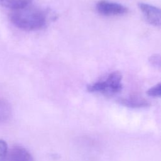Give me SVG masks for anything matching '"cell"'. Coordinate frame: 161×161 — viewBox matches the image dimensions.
Here are the masks:
<instances>
[{"instance_id": "4", "label": "cell", "mask_w": 161, "mask_h": 161, "mask_svg": "<svg viewBox=\"0 0 161 161\" xmlns=\"http://www.w3.org/2000/svg\"><path fill=\"white\" fill-rule=\"evenodd\" d=\"M138 6L150 25L158 27L160 26V9L158 8L144 3H139Z\"/></svg>"}, {"instance_id": "11", "label": "cell", "mask_w": 161, "mask_h": 161, "mask_svg": "<svg viewBox=\"0 0 161 161\" xmlns=\"http://www.w3.org/2000/svg\"><path fill=\"white\" fill-rule=\"evenodd\" d=\"M149 62L155 67H160V57L159 54H153L148 58Z\"/></svg>"}, {"instance_id": "2", "label": "cell", "mask_w": 161, "mask_h": 161, "mask_svg": "<svg viewBox=\"0 0 161 161\" xmlns=\"http://www.w3.org/2000/svg\"><path fill=\"white\" fill-rule=\"evenodd\" d=\"M122 75L114 71L109 74L106 80H100L89 85L87 90L90 92H99L106 96H113L119 92L122 89Z\"/></svg>"}, {"instance_id": "7", "label": "cell", "mask_w": 161, "mask_h": 161, "mask_svg": "<svg viewBox=\"0 0 161 161\" xmlns=\"http://www.w3.org/2000/svg\"><path fill=\"white\" fill-rule=\"evenodd\" d=\"M33 0H0V5L11 10L29 4Z\"/></svg>"}, {"instance_id": "6", "label": "cell", "mask_w": 161, "mask_h": 161, "mask_svg": "<svg viewBox=\"0 0 161 161\" xmlns=\"http://www.w3.org/2000/svg\"><path fill=\"white\" fill-rule=\"evenodd\" d=\"M118 103L124 106L131 108H141L150 106V103L147 99L137 96L119 99Z\"/></svg>"}, {"instance_id": "10", "label": "cell", "mask_w": 161, "mask_h": 161, "mask_svg": "<svg viewBox=\"0 0 161 161\" xmlns=\"http://www.w3.org/2000/svg\"><path fill=\"white\" fill-rule=\"evenodd\" d=\"M8 152L6 142L3 140H0V161H6Z\"/></svg>"}, {"instance_id": "1", "label": "cell", "mask_w": 161, "mask_h": 161, "mask_svg": "<svg viewBox=\"0 0 161 161\" xmlns=\"http://www.w3.org/2000/svg\"><path fill=\"white\" fill-rule=\"evenodd\" d=\"M9 18L13 25L24 31H36L42 28L47 21L45 12L40 8L29 4L11 9Z\"/></svg>"}, {"instance_id": "5", "label": "cell", "mask_w": 161, "mask_h": 161, "mask_svg": "<svg viewBox=\"0 0 161 161\" xmlns=\"http://www.w3.org/2000/svg\"><path fill=\"white\" fill-rule=\"evenodd\" d=\"M6 161H34V159L28 150L21 147H15L8 152Z\"/></svg>"}, {"instance_id": "9", "label": "cell", "mask_w": 161, "mask_h": 161, "mask_svg": "<svg viewBox=\"0 0 161 161\" xmlns=\"http://www.w3.org/2000/svg\"><path fill=\"white\" fill-rule=\"evenodd\" d=\"M148 96L153 97H159L161 94V85L160 83H158L153 87H150L147 91Z\"/></svg>"}, {"instance_id": "3", "label": "cell", "mask_w": 161, "mask_h": 161, "mask_svg": "<svg viewBox=\"0 0 161 161\" xmlns=\"http://www.w3.org/2000/svg\"><path fill=\"white\" fill-rule=\"evenodd\" d=\"M96 9L99 14L106 16L123 15L128 11L126 6L107 0L99 1L96 4Z\"/></svg>"}, {"instance_id": "8", "label": "cell", "mask_w": 161, "mask_h": 161, "mask_svg": "<svg viewBox=\"0 0 161 161\" xmlns=\"http://www.w3.org/2000/svg\"><path fill=\"white\" fill-rule=\"evenodd\" d=\"M11 113L9 104L4 99H0V123L8 119Z\"/></svg>"}]
</instances>
